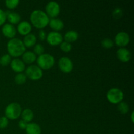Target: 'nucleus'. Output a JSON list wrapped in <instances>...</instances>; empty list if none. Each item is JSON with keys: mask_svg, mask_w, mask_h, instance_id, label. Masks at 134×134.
<instances>
[{"mask_svg": "<svg viewBox=\"0 0 134 134\" xmlns=\"http://www.w3.org/2000/svg\"><path fill=\"white\" fill-rule=\"evenodd\" d=\"M10 67L14 71L20 73L24 71L25 64L22 60L18 58H14L10 62Z\"/></svg>", "mask_w": 134, "mask_h": 134, "instance_id": "nucleus-13", "label": "nucleus"}, {"mask_svg": "<svg viewBox=\"0 0 134 134\" xmlns=\"http://www.w3.org/2000/svg\"><path fill=\"white\" fill-rule=\"evenodd\" d=\"M118 110L122 114H126L129 111V106L128 103L124 102H121L118 105Z\"/></svg>", "mask_w": 134, "mask_h": 134, "instance_id": "nucleus-22", "label": "nucleus"}, {"mask_svg": "<svg viewBox=\"0 0 134 134\" xmlns=\"http://www.w3.org/2000/svg\"><path fill=\"white\" fill-rule=\"evenodd\" d=\"M27 125V123L26 122L24 121V120H20L19 122H18V126H19V127L21 128V129H26Z\"/></svg>", "mask_w": 134, "mask_h": 134, "instance_id": "nucleus-33", "label": "nucleus"}, {"mask_svg": "<svg viewBox=\"0 0 134 134\" xmlns=\"http://www.w3.org/2000/svg\"><path fill=\"white\" fill-rule=\"evenodd\" d=\"M49 17L45 12L41 10H35L31 13L30 21L33 26L39 29L44 28L49 23Z\"/></svg>", "mask_w": 134, "mask_h": 134, "instance_id": "nucleus-1", "label": "nucleus"}, {"mask_svg": "<svg viewBox=\"0 0 134 134\" xmlns=\"http://www.w3.org/2000/svg\"><path fill=\"white\" fill-rule=\"evenodd\" d=\"M11 62V56L8 54H5L0 58V64L3 66H6L9 64H10Z\"/></svg>", "mask_w": 134, "mask_h": 134, "instance_id": "nucleus-24", "label": "nucleus"}, {"mask_svg": "<svg viewBox=\"0 0 134 134\" xmlns=\"http://www.w3.org/2000/svg\"><path fill=\"white\" fill-rule=\"evenodd\" d=\"M9 124V119L6 116H2L0 118V128H5Z\"/></svg>", "mask_w": 134, "mask_h": 134, "instance_id": "nucleus-30", "label": "nucleus"}, {"mask_svg": "<svg viewBox=\"0 0 134 134\" xmlns=\"http://www.w3.org/2000/svg\"><path fill=\"white\" fill-rule=\"evenodd\" d=\"M26 79H27V77L26 76V75L22 73H18L15 76V78H14V81H15L16 83L18 84V85L24 84L26 81Z\"/></svg>", "mask_w": 134, "mask_h": 134, "instance_id": "nucleus-23", "label": "nucleus"}, {"mask_svg": "<svg viewBox=\"0 0 134 134\" xmlns=\"http://www.w3.org/2000/svg\"><path fill=\"white\" fill-rule=\"evenodd\" d=\"M123 14V11L120 8H116V9H114V10L113 11V16L115 18L118 19V18H120V17L122 16Z\"/></svg>", "mask_w": 134, "mask_h": 134, "instance_id": "nucleus-29", "label": "nucleus"}, {"mask_svg": "<svg viewBox=\"0 0 134 134\" xmlns=\"http://www.w3.org/2000/svg\"><path fill=\"white\" fill-rule=\"evenodd\" d=\"M37 38L35 35L33 34H29L27 35H25L24 37L23 43L24 44L25 47H27V48H30L35 45V43H36Z\"/></svg>", "mask_w": 134, "mask_h": 134, "instance_id": "nucleus-16", "label": "nucleus"}, {"mask_svg": "<svg viewBox=\"0 0 134 134\" xmlns=\"http://www.w3.org/2000/svg\"><path fill=\"white\" fill-rule=\"evenodd\" d=\"M39 38L41 41H44L47 38L46 32L43 30H41L39 32Z\"/></svg>", "mask_w": 134, "mask_h": 134, "instance_id": "nucleus-32", "label": "nucleus"}, {"mask_svg": "<svg viewBox=\"0 0 134 134\" xmlns=\"http://www.w3.org/2000/svg\"><path fill=\"white\" fill-rule=\"evenodd\" d=\"M46 14L48 17L52 18H56L60 14V7L59 4L56 1H50L47 3L45 7Z\"/></svg>", "mask_w": 134, "mask_h": 134, "instance_id": "nucleus-7", "label": "nucleus"}, {"mask_svg": "<svg viewBox=\"0 0 134 134\" xmlns=\"http://www.w3.org/2000/svg\"><path fill=\"white\" fill-rule=\"evenodd\" d=\"M34 51L35 54L41 55L44 52V48L42 44H37L36 45H35V47H34Z\"/></svg>", "mask_w": 134, "mask_h": 134, "instance_id": "nucleus-28", "label": "nucleus"}, {"mask_svg": "<svg viewBox=\"0 0 134 134\" xmlns=\"http://www.w3.org/2000/svg\"><path fill=\"white\" fill-rule=\"evenodd\" d=\"M101 44L103 48L108 49V48H111L113 47L114 42L112 39H109V38H105L102 41Z\"/></svg>", "mask_w": 134, "mask_h": 134, "instance_id": "nucleus-25", "label": "nucleus"}, {"mask_svg": "<svg viewBox=\"0 0 134 134\" xmlns=\"http://www.w3.org/2000/svg\"><path fill=\"white\" fill-rule=\"evenodd\" d=\"M58 66L62 71L65 73H70L73 70V62L69 58L64 56L59 60Z\"/></svg>", "mask_w": 134, "mask_h": 134, "instance_id": "nucleus-8", "label": "nucleus"}, {"mask_svg": "<svg viewBox=\"0 0 134 134\" xmlns=\"http://www.w3.org/2000/svg\"><path fill=\"white\" fill-rule=\"evenodd\" d=\"M7 20V16L5 14V11L0 9V26H2L5 22Z\"/></svg>", "mask_w": 134, "mask_h": 134, "instance_id": "nucleus-31", "label": "nucleus"}, {"mask_svg": "<svg viewBox=\"0 0 134 134\" xmlns=\"http://www.w3.org/2000/svg\"><path fill=\"white\" fill-rule=\"evenodd\" d=\"M49 24L50 27L54 30V31H58L62 30L64 28V24L62 20L59 19V18H52L49 20Z\"/></svg>", "mask_w": 134, "mask_h": 134, "instance_id": "nucleus-15", "label": "nucleus"}, {"mask_svg": "<svg viewBox=\"0 0 134 134\" xmlns=\"http://www.w3.org/2000/svg\"><path fill=\"white\" fill-rule=\"evenodd\" d=\"M107 98L109 102L113 104H119L124 98V93L118 88H113L108 91Z\"/></svg>", "mask_w": 134, "mask_h": 134, "instance_id": "nucleus-5", "label": "nucleus"}, {"mask_svg": "<svg viewBox=\"0 0 134 134\" xmlns=\"http://www.w3.org/2000/svg\"><path fill=\"white\" fill-rule=\"evenodd\" d=\"M36 55L31 51H27L22 54V61L26 64H31L36 60Z\"/></svg>", "mask_w": 134, "mask_h": 134, "instance_id": "nucleus-18", "label": "nucleus"}, {"mask_svg": "<svg viewBox=\"0 0 134 134\" xmlns=\"http://www.w3.org/2000/svg\"><path fill=\"white\" fill-rule=\"evenodd\" d=\"M133 111H132V114H131V119H132V122H134V120H133Z\"/></svg>", "mask_w": 134, "mask_h": 134, "instance_id": "nucleus-34", "label": "nucleus"}, {"mask_svg": "<svg viewBox=\"0 0 134 134\" xmlns=\"http://www.w3.org/2000/svg\"><path fill=\"white\" fill-rule=\"evenodd\" d=\"M115 42L117 46L120 47H126L130 42V36L126 32L120 31L118 33L115 38Z\"/></svg>", "mask_w": 134, "mask_h": 134, "instance_id": "nucleus-10", "label": "nucleus"}, {"mask_svg": "<svg viewBox=\"0 0 134 134\" xmlns=\"http://www.w3.org/2000/svg\"><path fill=\"white\" fill-rule=\"evenodd\" d=\"M7 51L10 56L18 57L23 54L26 51V47L23 42L18 38H13L8 41Z\"/></svg>", "mask_w": 134, "mask_h": 134, "instance_id": "nucleus-2", "label": "nucleus"}, {"mask_svg": "<svg viewBox=\"0 0 134 134\" xmlns=\"http://www.w3.org/2000/svg\"><path fill=\"white\" fill-rule=\"evenodd\" d=\"M2 33L6 37L13 39L16 34V30L11 24H5L2 27Z\"/></svg>", "mask_w": 134, "mask_h": 134, "instance_id": "nucleus-11", "label": "nucleus"}, {"mask_svg": "<svg viewBox=\"0 0 134 134\" xmlns=\"http://www.w3.org/2000/svg\"><path fill=\"white\" fill-rule=\"evenodd\" d=\"M60 48L62 51L65 52H70L71 50L72 47L71 43H68L66 41H62V43L60 44Z\"/></svg>", "mask_w": 134, "mask_h": 134, "instance_id": "nucleus-26", "label": "nucleus"}, {"mask_svg": "<svg viewBox=\"0 0 134 134\" xmlns=\"http://www.w3.org/2000/svg\"><path fill=\"white\" fill-rule=\"evenodd\" d=\"M78 37L79 34L77 31H74V30H70V31H68V32L65 33L64 38L65 39V41L70 43L75 41L78 39Z\"/></svg>", "mask_w": 134, "mask_h": 134, "instance_id": "nucleus-19", "label": "nucleus"}, {"mask_svg": "<svg viewBox=\"0 0 134 134\" xmlns=\"http://www.w3.org/2000/svg\"><path fill=\"white\" fill-rule=\"evenodd\" d=\"M22 120L26 122H30L34 119V113L30 109H26L21 113Z\"/></svg>", "mask_w": 134, "mask_h": 134, "instance_id": "nucleus-20", "label": "nucleus"}, {"mask_svg": "<svg viewBox=\"0 0 134 134\" xmlns=\"http://www.w3.org/2000/svg\"><path fill=\"white\" fill-rule=\"evenodd\" d=\"M26 76L30 79L37 81L40 79L43 76V71L37 65H31L27 67L26 69Z\"/></svg>", "mask_w": 134, "mask_h": 134, "instance_id": "nucleus-6", "label": "nucleus"}, {"mask_svg": "<svg viewBox=\"0 0 134 134\" xmlns=\"http://www.w3.org/2000/svg\"><path fill=\"white\" fill-rule=\"evenodd\" d=\"M117 57L120 61L127 62L131 59V53L129 50L126 48H120L116 52Z\"/></svg>", "mask_w": 134, "mask_h": 134, "instance_id": "nucleus-14", "label": "nucleus"}, {"mask_svg": "<svg viewBox=\"0 0 134 134\" xmlns=\"http://www.w3.org/2000/svg\"><path fill=\"white\" fill-rule=\"evenodd\" d=\"M26 132L27 134H41V128L36 123H27L26 128Z\"/></svg>", "mask_w": 134, "mask_h": 134, "instance_id": "nucleus-17", "label": "nucleus"}, {"mask_svg": "<svg viewBox=\"0 0 134 134\" xmlns=\"http://www.w3.org/2000/svg\"><path fill=\"white\" fill-rule=\"evenodd\" d=\"M22 107L18 103H11L8 105L5 110V116L8 119L15 120L17 119L21 115Z\"/></svg>", "mask_w": 134, "mask_h": 134, "instance_id": "nucleus-4", "label": "nucleus"}, {"mask_svg": "<svg viewBox=\"0 0 134 134\" xmlns=\"http://www.w3.org/2000/svg\"><path fill=\"white\" fill-rule=\"evenodd\" d=\"M38 67L41 69H49L52 68L55 63L54 58L50 54H44L39 55L37 58Z\"/></svg>", "mask_w": 134, "mask_h": 134, "instance_id": "nucleus-3", "label": "nucleus"}, {"mask_svg": "<svg viewBox=\"0 0 134 134\" xmlns=\"http://www.w3.org/2000/svg\"><path fill=\"white\" fill-rule=\"evenodd\" d=\"M18 3H19L18 0H7L5 1L6 6L10 9H13L16 7L18 6Z\"/></svg>", "mask_w": 134, "mask_h": 134, "instance_id": "nucleus-27", "label": "nucleus"}, {"mask_svg": "<svg viewBox=\"0 0 134 134\" xmlns=\"http://www.w3.org/2000/svg\"><path fill=\"white\" fill-rule=\"evenodd\" d=\"M17 30L20 34L23 35H26L30 34L31 31V25L27 21H22L20 22L17 26Z\"/></svg>", "mask_w": 134, "mask_h": 134, "instance_id": "nucleus-12", "label": "nucleus"}, {"mask_svg": "<svg viewBox=\"0 0 134 134\" xmlns=\"http://www.w3.org/2000/svg\"><path fill=\"white\" fill-rule=\"evenodd\" d=\"M7 18L10 23L15 24L20 23L21 16L18 13H15V12H10V13L7 16Z\"/></svg>", "mask_w": 134, "mask_h": 134, "instance_id": "nucleus-21", "label": "nucleus"}, {"mask_svg": "<svg viewBox=\"0 0 134 134\" xmlns=\"http://www.w3.org/2000/svg\"><path fill=\"white\" fill-rule=\"evenodd\" d=\"M47 42L52 46H56L60 44L63 41V37L58 31H51L47 36Z\"/></svg>", "mask_w": 134, "mask_h": 134, "instance_id": "nucleus-9", "label": "nucleus"}]
</instances>
